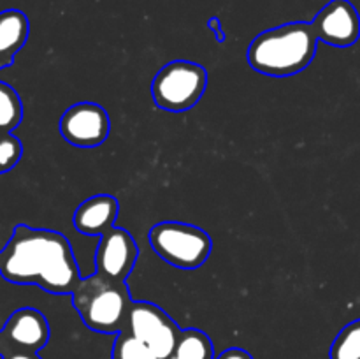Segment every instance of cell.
<instances>
[{"mask_svg":"<svg viewBox=\"0 0 360 359\" xmlns=\"http://www.w3.org/2000/svg\"><path fill=\"white\" fill-rule=\"evenodd\" d=\"M0 275L18 285H37L49 294H72L81 275L69 239L58 231L20 224L0 250Z\"/></svg>","mask_w":360,"mask_h":359,"instance_id":"obj_1","label":"cell"},{"mask_svg":"<svg viewBox=\"0 0 360 359\" xmlns=\"http://www.w3.org/2000/svg\"><path fill=\"white\" fill-rule=\"evenodd\" d=\"M319 39L308 21H290L264 30L250 42L246 62L255 73L288 77L311 65Z\"/></svg>","mask_w":360,"mask_h":359,"instance_id":"obj_2","label":"cell"},{"mask_svg":"<svg viewBox=\"0 0 360 359\" xmlns=\"http://www.w3.org/2000/svg\"><path fill=\"white\" fill-rule=\"evenodd\" d=\"M70 298L88 329L102 334H118L127 329L134 301L127 282L111 280L95 271L90 277L81 278Z\"/></svg>","mask_w":360,"mask_h":359,"instance_id":"obj_3","label":"cell"},{"mask_svg":"<svg viewBox=\"0 0 360 359\" xmlns=\"http://www.w3.org/2000/svg\"><path fill=\"white\" fill-rule=\"evenodd\" d=\"M148 243L162 260L178 270H197L213 252V239L204 229L178 220L155 224Z\"/></svg>","mask_w":360,"mask_h":359,"instance_id":"obj_4","label":"cell"},{"mask_svg":"<svg viewBox=\"0 0 360 359\" xmlns=\"http://www.w3.org/2000/svg\"><path fill=\"white\" fill-rule=\"evenodd\" d=\"M207 73L200 63L172 60L165 63L151 81V97L157 108L169 113H185L202 99Z\"/></svg>","mask_w":360,"mask_h":359,"instance_id":"obj_5","label":"cell"},{"mask_svg":"<svg viewBox=\"0 0 360 359\" xmlns=\"http://www.w3.org/2000/svg\"><path fill=\"white\" fill-rule=\"evenodd\" d=\"M125 331L143 341L157 359H171L181 327L155 303L132 301Z\"/></svg>","mask_w":360,"mask_h":359,"instance_id":"obj_6","label":"cell"},{"mask_svg":"<svg viewBox=\"0 0 360 359\" xmlns=\"http://www.w3.org/2000/svg\"><path fill=\"white\" fill-rule=\"evenodd\" d=\"M60 134L77 148H97L109 137L111 120L97 102H77L63 111L58 123Z\"/></svg>","mask_w":360,"mask_h":359,"instance_id":"obj_7","label":"cell"},{"mask_svg":"<svg viewBox=\"0 0 360 359\" xmlns=\"http://www.w3.org/2000/svg\"><path fill=\"white\" fill-rule=\"evenodd\" d=\"M309 23L319 42L334 48H350L360 39V14L350 0H330Z\"/></svg>","mask_w":360,"mask_h":359,"instance_id":"obj_8","label":"cell"},{"mask_svg":"<svg viewBox=\"0 0 360 359\" xmlns=\"http://www.w3.org/2000/svg\"><path fill=\"white\" fill-rule=\"evenodd\" d=\"M139 257L132 234L122 227H111L101 236L95 250V271L111 280L127 282Z\"/></svg>","mask_w":360,"mask_h":359,"instance_id":"obj_9","label":"cell"},{"mask_svg":"<svg viewBox=\"0 0 360 359\" xmlns=\"http://www.w3.org/2000/svg\"><path fill=\"white\" fill-rule=\"evenodd\" d=\"M7 351L37 354L49 341V324L44 313L35 308H20L9 315L2 327Z\"/></svg>","mask_w":360,"mask_h":359,"instance_id":"obj_10","label":"cell"},{"mask_svg":"<svg viewBox=\"0 0 360 359\" xmlns=\"http://www.w3.org/2000/svg\"><path fill=\"white\" fill-rule=\"evenodd\" d=\"M118 211V201L109 194L88 197L77 206L76 213H74V227L84 236H98L101 238L108 229L115 227Z\"/></svg>","mask_w":360,"mask_h":359,"instance_id":"obj_11","label":"cell"},{"mask_svg":"<svg viewBox=\"0 0 360 359\" xmlns=\"http://www.w3.org/2000/svg\"><path fill=\"white\" fill-rule=\"evenodd\" d=\"M30 34L27 14L18 9L0 13V69H6L14 62Z\"/></svg>","mask_w":360,"mask_h":359,"instance_id":"obj_12","label":"cell"},{"mask_svg":"<svg viewBox=\"0 0 360 359\" xmlns=\"http://www.w3.org/2000/svg\"><path fill=\"white\" fill-rule=\"evenodd\" d=\"M171 359H214L213 341L204 331L186 327L179 333Z\"/></svg>","mask_w":360,"mask_h":359,"instance_id":"obj_13","label":"cell"},{"mask_svg":"<svg viewBox=\"0 0 360 359\" xmlns=\"http://www.w3.org/2000/svg\"><path fill=\"white\" fill-rule=\"evenodd\" d=\"M23 120V102L11 84L0 81V134L13 132Z\"/></svg>","mask_w":360,"mask_h":359,"instance_id":"obj_14","label":"cell"},{"mask_svg":"<svg viewBox=\"0 0 360 359\" xmlns=\"http://www.w3.org/2000/svg\"><path fill=\"white\" fill-rule=\"evenodd\" d=\"M329 359H360V319L348 322L334 338Z\"/></svg>","mask_w":360,"mask_h":359,"instance_id":"obj_15","label":"cell"},{"mask_svg":"<svg viewBox=\"0 0 360 359\" xmlns=\"http://www.w3.org/2000/svg\"><path fill=\"white\" fill-rule=\"evenodd\" d=\"M112 359H157L153 352L146 347L141 340L132 336L127 331L116 334L115 345H112Z\"/></svg>","mask_w":360,"mask_h":359,"instance_id":"obj_16","label":"cell"},{"mask_svg":"<svg viewBox=\"0 0 360 359\" xmlns=\"http://www.w3.org/2000/svg\"><path fill=\"white\" fill-rule=\"evenodd\" d=\"M23 157V144L13 132L0 134V175L9 172Z\"/></svg>","mask_w":360,"mask_h":359,"instance_id":"obj_17","label":"cell"},{"mask_svg":"<svg viewBox=\"0 0 360 359\" xmlns=\"http://www.w3.org/2000/svg\"><path fill=\"white\" fill-rule=\"evenodd\" d=\"M214 359H255V358H253L250 352H246L245 348L231 347V348H225L224 352H220Z\"/></svg>","mask_w":360,"mask_h":359,"instance_id":"obj_18","label":"cell"},{"mask_svg":"<svg viewBox=\"0 0 360 359\" xmlns=\"http://www.w3.org/2000/svg\"><path fill=\"white\" fill-rule=\"evenodd\" d=\"M207 28H210V30H213L214 37H217V41L220 42V44H221V42H225V39H227V35H225L224 27H221L220 18H217V16L210 18V20H207Z\"/></svg>","mask_w":360,"mask_h":359,"instance_id":"obj_19","label":"cell"},{"mask_svg":"<svg viewBox=\"0 0 360 359\" xmlns=\"http://www.w3.org/2000/svg\"><path fill=\"white\" fill-rule=\"evenodd\" d=\"M0 359H41L34 352H21V351H7Z\"/></svg>","mask_w":360,"mask_h":359,"instance_id":"obj_20","label":"cell"},{"mask_svg":"<svg viewBox=\"0 0 360 359\" xmlns=\"http://www.w3.org/2000/svg\"><path fill=\"white\" fill-rule=\"evenodd\" d=\"M6 354V340H4V334H2V329H0V358Z\"/></svg>","mask_w":360,"mask_h":359,"instance_id":"obj_21","label":"cell"}]
</instances>
